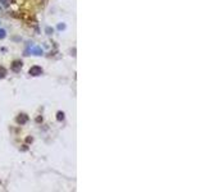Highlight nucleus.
<instances>
[{
    "label": "nucleus",
    "instance_id": "obj_1",
    "mask_svg": "<svg viewBox=\"0 0 205 192\" xmlns=\"http://www.w3.org/2000/svg\"><path fill=\"white\" fill-rule=\"evenodd\" d=\"M28 73H30L31 76H40V74H42V68L39 67V65H33V67L30 68Z\"/></svg>",
    "mask_w": 205,
    "mask_h": 192
},
{
    "label": "nucleus",
    "instance_id": "obj_2",
    "mask_svg": "<svg viewBox=\"0 0 205 192\" xmlns=\"http://www.w3.org/2000/svg\"><path fill=\"white\" fill-rule=\"evenodd\" d=\"M27 121H28V117L26 114H19L17 117V123L18 124H25V123H27Z\"/></svg>",
    "mask_w": 205,
    "mask_h": 192
},
{
    "label": "nucleus",
    "instance_id": "obj_3",
    "mask_svg": "<svg viewBox=\"0 0 205 192\" xmlns=\"http://www.w3.org/2000/svg\"><path fill=\"white\" fill-rule=\"evenodd\" d=\"M22 68V62H19V60H16V62H13V64H12V69L13 70H19Z\"/></svg>",
    "mask_w": 205,
    "mask_h": 192
},
{
    "label": "nucleus",
    "instance_id": "obj_4",
    "mask_svg": "<svg viewBox=\"0 0 205 192\" xmlns=\"http://www.w3.org/2000/svg\"><path fill=\"white\" fill-rule=\"evenodd\" d=\"M32 53H33L35 55H41V54H42V49H41V47H33V49H32Z\"/></svg>",
    "mask_w": 205,
    "mask_h": 192
},
{
    "label": "nucleus",
    "instance_id": "obj_5",
    "mask_svg": "<svg viewBox=\"0 0 205 192\" xmlns=\"http://www.w3.org/2000/svg\"><path fill=\"white\" fill-rule=\"evenodd\" d=\"M7 76V69L4 67H0V78H4Z\"/></svg>",
    "mask_w": 205,
    "mask_h": 192
},
{
    "label": "nucleus",
    "instance_id": "obj_6",
    "mask_svg": "<svg viewBox=\"0 0 205 192\" xmlns=\"http://www.w3.org/2000/svg\"><path fill=\"white\" fill-rule=\"evenodd\" d=\"M0 3H2V5H3V7H9L10 0H0Z\"/></svg>",
    "mask_w": 205,
    "mask_h": 192
},
{
    "label": "nucleus",
    "instance_id": "obj_7",
    "mask_svg": "<svg viewBox=\"0 0 205 192\" xmlns=\"http://www.w3.org/2000/svg\"><path fill=\"white\" fill-rule=\"evenodd\" d=\"M56 119H58V121H63V119H64V113H63V112H59V113L56 114Z\"/></svg>",
    "mask_w": 205,
    "mask_h": 192
},
{
    "label": "nucleus",
    "instance_id": "obj_8",
    "mask_svg": "<svg viewBox=\"0 0 205 192\" xmlns=\"http://www.w3.org/2000/svg\"><path fill=\"white\" fill-rule=\"evenodd\" d=\"M5 36H7V32H5V30L2 28V30H0V39H4Z\"/></svg>",
    "mask_w": 205,
    "mask_h": 192
},
{
    "label": "nucleus",
    "instance_id": "obj_9",
    "mask_svg": "<svg viewBox=\"0 0 205 192\" xmlns=\"http://www.w3.org/2000/svg\"><path fill=\"white\" fill-rule=\"evenodd\" d=\"M46 32H48V35H51V33H53V28L48 27V28H46Z\"/></svg>",
    "mask_w": 205,
    "mask_h": 192
},
{
    "label": "nucleus",
    "instance_id": "obj_10",
    "mask_svg": "<svg viewBox=\"0 0 205 192\" xmlns=\"http://www.w3.org/2000/svg\"><path fill=\"white\" fill-rule=\"evenodd\" d=\"M64 28H65L64 25H59V26H58V30H64Z\"/></svg>",
    "mask_w": 205,
    "mask_h": 192
}]
</instances>
